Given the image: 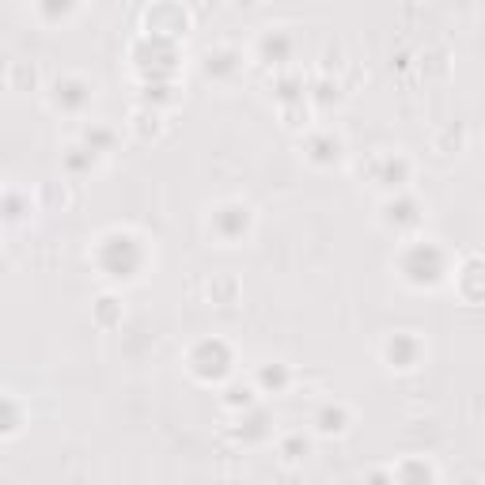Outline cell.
<instances>
[{
  "mask_svg": "<svg viewBox=\"0 0 485 485\" xmlns=\"http://www.w3.org/2000/svg\"><path fill=\"white\" fill-rule=\"evenodd\" d=\"M216 228L224 231L228 239L239 235V231L247 228V208H242V205H224V208L216 213Z\"/></svg>",
  "mask_w": 485,
  "mask_h": 485,
  "instance_id": "cell-1",
  "label": "cell"
},
{
  "mask_svg": "<svg viewBox=\"0 0 485 485\" xmlns=\"http://www.w3.org/2000/svg\"><path fill=\"white\" fill-rule=\"evenodd\" d=\"M318 428H323V433H341V428H345V406H323Z\"/></svg>",
  "mask_w": 485,
  "mask_h": 485,
  "instance_id": "cell-2",
  "label": "cell"
}]
</instances>
